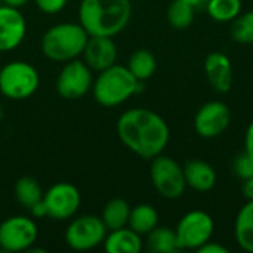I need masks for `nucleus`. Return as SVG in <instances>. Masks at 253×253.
<instances>
[{"instance_id": "1", "label": "nucleus", "mask_w": 253, "mask_h": 253, "mask_svg": "<svg viewBox=\"0 0 253 253\" xmlns=\"http://www.w3.org/2000/svg\"><path fill=\"white\" fill-rule=\"evenodd\" d=\"M116 129L122 144L145 160L162 154L170 139V129L166 120L148 108L125 111L119 117Z\"/></svg>"}, {"instance_id": "2", "label": "nucleus", "mask_w": 253, "mask_h": 253, "mask_svg": "<svg viewBox=\"0 0 253 253\" xmlns=\"http://www.w3.org/2000/svg\"><path fill=\"white\" fill-rule=\"evenodd\" d=\"M130 18V0H82L79 4V22L89 36L114 37L127 27Z\"/></svg>"}, {"instance_id": "3", "label": "nucleus", "mask_w": 253, "mask_h": 253, "mask_svg": "<svg viewBox=\"0 0 253 253\" xmlns=\"http://www.w3.org/2000/svg\"><path fill=\"white\" fill-rule=\"evenodd\" d=\"M142 82L129 71L126 65L114 64L98 73L93 79L92 92L95 101L107 108L119 107L141 90Z\"/></svg>"}, {"instance_id": "4", "label": "nucleus", "mask_w": 253, "mask_h": 253, "mask_svg": "<svg viewBox=\"0 0 253 253\" xmlns=\"http://www.w3.org/2000/svg\"><path fill=\"white\" fill-rule=\"evenodd\" d=\"M87 39L89 34L80 22H59L44 31L40 47L47 59L68 62L83 53Z\"/></svg>"}, {"instance_id": "5", "label": "nucleus", "mask_w": 253, "mask_h": 253, "mask_svg": "<svg viewBox=\"0 0 253 253\" xmlns=\"http://www.w3.org/2000/svg\"><path fill=\"white\" fill-rule=\"evenodd\" d=\"M40 84V76L27 61H10L0 70V93L12 101L33 96Z\"/></svg>"}, {"instance_id": "6", "label": "nucleus", "mask_w": 253, "mask_h": 253, "mask_svg": "<svg viewBox=\"0 0 253 253\" xmlns=\"http://www.w3.org/2000/svg\"><path fill=\"white\" fill-rule=\"evenodd\" d=\"M150 178L156 191L165 199L175 200L185 193L187 182L182 166L175 159L163 156V153L151 159Z\"/></svg>"}, {"instance_id": "7", "label": "nucleus", "mask_w": 253, "mask_h": 253, "mask_svg": "<svg viewBox=\"0 0 253 253\" xmlns=\"http://www.w3.org/2000/svg\"><path fill=\"white\" fill-rule=\"evenodd\" d=\"M107 227L101 216L86 213L74 218L64 234L67 246L77 252H86L99 248L107 237Z\"/></svg>"}, {"instance_id": "8", "label": "nucleus", "mask_w": 253, "mask_h": 253, "mask_svg": "<svg viewBox=\"0 0 253 253\" xmlns=\"http://www.w3.org/2000/svg\"><path fill=\"white\" fill-rule=\"evenodd\" d=\"M213 230L215 224L208 212L191 211L185 213L175 228L179 251H199L212 240Z\"/></svg>"}, {"instance_id": "9", "label": "nucleus", "mask_w": 253, "mask_h": 253, "mask_svg": "<svg viewBox=\"0 0 253 253\" xmlns=\"http://www.w3.org/2000/svg\"><path fill=\"white\" fill-rule=\"evenodd\" d=\"M39 237L34 218L15 215L0 224V249L4 252H28Z\"/></svg>"}, {"instance_id": "10", "label": "nucleus", "mask_w": 253, "mask_h": 253, "mask_svg": "<svg viewBox=\"0 0 253 253\" xmlns=\"http://www.w3.org/2000/svg\"><path fill=\"white\" fill-rule=\"evenodd\" d=\"M93 84V71L83 59H71L64 62L56 77V92L67 101L83 98Z\"/></svg>"}, {"instance_id": "11", "label": "nucleus", "mask_w": 253, "mask_h": 253, "mask_svg": "<svg viewBox=\"0 0 253 253\" xmlns=\"http://www.w3.org/2000/svg\"><path fill=\"white\" fill-rule=\"evenodd\" d=\"M43 203L46 206L47 218L53 221L71 219L82 205V194L71 182H56L43 193Z\"/></svg>"}, {"instance_id": "12", "label": "nucleus", "mask_w": 253, "mask_h": 253, "mask_svg": "<svg viewBox=\"0 0 253 253\" xmlns=\"http://www.w3.org/2000/svg\"><path fill=\"white\" fill-rule=\"evenodd\" d=\"M231 123V111L227 104L221 101H211L203 104L194 116L196 132L206 139L222 135Z\"/></svg>"}, {"instance_id": "13", "label": "nucleus", "mask_w": 253, "mask_h": 253, "mask_svg": "<svg viewBox=\"0 0 253 253\" xmlns=\"http://www.w3.org/2000/svg\"><path fill=\"white\" fill-rule=\"evenodd\" d=\"M27 21L19 9L0 6V52L16 49L25 39Z\"/></svg>"}, {"instance_id": "14", "label": "nucleus", "mask_w": 253, "mask_h": 253, "mask_svg": "<svg viewBox=\"0 0 253 253\" xmlns=\"http://www.w3.org/2000/svg\"><path fill=\"white\" fill-rule=\"evenodd\" d=\"M82 55L87 67L99 73L117 62V46L113 37L89 36Z\"/></svg>"}, {"instance_id": "15", "label": "nucleus", "mask_w": 253, "mask_h": 253, "mask_svg": "<svg viewBox=\"0 0 253 253\" xmlns=\"http://www.w3.org/2000/svg\"><path fill=\"white\" fill-rule=\"evenodd\" d=\"M205 73L211 86L219 92L225 93L233 84V65L230 58L222 52H212L205 59Z\"/></svg>"}, {"instance_id": "16", "label": "nucleus", "mask_w": 253, "mask_h": 253, "mask_svg": "<svg viewBox=\"0 0 253 253\" xmlns=\"http://www.w3.org/2000/svg\"><path fill=\"white\" fill-rule=\"evenodd\" d=\"M182 169H184L187 187H190L194 191L208 193L216 184V179H218L216 172L208 162L193 159V160L185 162Z\"/></svg>"}, {"instance_id": "17", "label": "nucleus", "mask_w": 253, "mask_h": 253, "mask_svg": "<svg viewBox=\"0 0 253 253\" xmlns=\"http://www.w3.org/2000/svg\"><path fill=\"white\" fill-rule=\"evenodd\" d=\"M102 246L108 253H139L144 248V243L142 236L129 227H123L108 231Z\"/></svg>"}, {"instance_id": "18", "label": "nucleus", "mask_w": 253, "mask_h": 253, "mask_svg": "<svg viewBox=\"0 0 253 253\" xmlns=\"http://www.w3.org/2000/svg\"><path fill=\"white\" fill-rule=\"evenodd\" d=\"M234 237L243 251L253 253V200H248L239 211L234 224Z\"/></svg>"}, {"instance_id": "19", "label": "nucleus", "mask_w": 253, "mask_h": 253, "mask_svg": "<svg viewBox=\"0 0 253 253\" xmlns=\"http://www.w3.org/2000/svg\"><path fill=\"white\" fill-rule=\"evenodd\" d=\"M130 215V206L125 199L114 197L108 200L101 212V219L105 224L107 230H119L123 227H127Z\"/></svg>"}, {"instance_id": "20", "label": "nucleus", "mask_w": 253, "mask_h": 253, "mask_svg": "<svg viewBox=\"0 0 253 253\" xmlns=\"http://www.w3.org/2000/svg\"><path fill=\"white\" fill-rule=\"evenodd\" d=\"M159 225V212L154 206L141 203L130 209L127 227L139 236H147L151 230Z\"/></svg>"}, {"instance_id": "21", "label": "nucleus", "mask_w": 253, "mask_h": 253, "mask_svg": "<svg viewBox=\"0 0 253 253\" xmlns=\"http://www.w3.org/2000/svg\"><path fill=\"white\" fill-rule=\"evenodd\" d=\"M126 67L136 77V80L144 83L156 73L157 59H156L154 53L150 52L148 49H138L129 56Z\"/></svg>"}, {"instance_id": "22", "label": "nucleus", "mask_w": 253, "mask_h": 253, "mask_svg": "<svg viewBox=\"0 0 253 253\" xmlns=\"http://www.w3.org/2000/svg\"><path fill=\"white\" fill-rule=\"evenodd\" d=\"M147 249L153 253H173L179 251L175 230L157 225L147 234Z\"/></svg>"}, {"instance_id": "23", "label": "nucleus", "mask_w": 253, "mask_h": 253, "mask_svg": "<svg viewBox=\"0 0 253 253\" xmlns=\"http://www.w3.org/2000/svg\"><path fill=\"white\" fill-rule=\"evenodd\" d=\"M13 191H15L16 202L25 209H30L31 206L43 200V193H44L39 181L33 176H21L15 182Z\"/></svg>"}, {"instance_id": "24", "label": "nucleus", "mask_w": 253, "mask_h": 253, "mask_svg": "<svg viewBox=\"0 0 253 253\" xmlns=\"http://www.w3.org/2000/svg\"><path fill=\"white\" fill-rule=\"evenodd\" d=\"M209 16L216 22H233L243 7L242 0H209L205 6Z\"/></svg>"}, {"instance_id": "25", "label": "nucleus", "mask_w": 253, "mask_h": 253, "mask_svg": "<svg viewBox=\"0 0 253 253\" xmlns=\"http://www.w3.org/2000/svg\"><path fill=\"white\" fill-rule=\"evenodd\" d=\"M194 15H196V9L182 1V0H173L169 7H168V22L176 28V30H185L188 28L193 21H194Z\"/></svg>"}, {"instance_id": "26", "label": "nucleus", "mask_w": 253, "mask_h": 253, "mask_svg": "<svg viewBox=\"0 0 253 253\" xmlns=\"http://www.w3.org/2000/svg\"><path fill=\"white\" fill-rule=\"evenodd\" d=\"M231 37L239 44H253V10L240 13L233 21Z\"/></svg>"}, {"instance_id": "27", "label": "nucleus", "mask_w": 253, "mask_h": 253, "mask_svg": "<svg viewBox=\"0 0 253 253\" xmlns=\"http://www.w3.org/2000/svg\"><path fill=\"white\" fill-rule=\"evenodd\" d=\"M233 172L234 175L245 181V179H249L253 176V157L249 156L246 151H242L239 153L234 160H233Z\"/></svg>"}, {"instance_id": "28", "label": "nucleus", "mask_w": 253, "mask_h": 253, "mask_svg": "<svg viewBox=\"0 0 253 253\" xmlns=\"http://www.w3.org/2000/svg\"><path fill=\"white\" fill-rule=\"evenodd\" d=\"M34 3L43 13L55 15V13H59L61 10H64L68 0H34Z\"/></svg>"}, {"instance_id": "29", "label": "nucleus", "mask_w": 253, "mask_h": 253, "mask_svg": "<svg viewBox=\"0 0 253 253\" xmlns=\"http://www.w3.org/2000/svg\"><path fill=\"white\" fill-rule=\"evenodd\" d=\"M197 252L200 253H228V249L225 248V246H222V245H219V243H215V242H212V240H209L206 245H203Z\"/></svg>"}, {"instance_id": "30", "label": "nucleus", "mask_w": 253, "mask_h": 253, "mask_svg": "<svg viewBox=\"0 0 253 253\" xmlns=\"http://www.w3.org/2000/svg\"><path fill=\"white\" fill-rule=\"evenodd\" d=\"M28 211H30V213H31V218H34V219L47 218V212H46V206H44L43 200H40L39 203H36L34 206H31Z\"/></svg>"}, {"instance_id": "31", "label": "nucleus", "mask_w": 253, "mask_h": 253, "mask_svg": "<svg viewBox=\"0 0 253 253\" xmlns=\"http://www.w3.org/2000/svg\"><path fill=\"white\" fill-rule=\"evenodd\" d=\"M245 151L253 157V122L246 129V135H245Z\"/></svg>"}, {"instance_id": "32", "label": "nucleus", "mask_w": 253, "mask_h": 253, "mask_svg": "<svg viewBox=\"0 0 253 253\" xmlns=\"http://www.w3.org/2000/svg\"><path fill=\"white\" fill-rule=\"evenodd\" d=\"M242 191H243V196L246 197V200H253V176L243 181Z\"/></svg>"}, {"instance_id": "33", "label": "nucleus", "mask_w": 253, "mask_h": 253, "mask_svg": "<svg viewBox=\"0 0 253 253\" xmlns=\"http://www.w3.org/2000/svg\"><path fill=\"white\" fill-rule=\"evenodd\" d=\"M28 1H30V0H3V4L10 6V7L21 9V7H24Z\"/></svg>"}, {"instance_id": "34", "label": "nucleus", "mask_w": 253, "mask_h": 253, "mask_svg": "<svg viewBox=\"0 0 253 253\" xmlns=\"http://www.w3.org/2000/svg\"><path fill=\"white\" fill-rule=\"evenodd\" d=\"M182 1H185V3H188V4H191L194 9H199V7H205V6L208 4V1H209V0H182Z\"/></svg>"}, {"instance_id": "35", "label": "nucleus", "mask_w": 253, "mask_h": 253, "mask_svg": "<svg viewBox=\"0 0 253 253\" xmlns=\"http://www.w3.org/2000/svg\"><path fill=\"white\" fill-rule=\"evenodd\" d=\"M1 4H3V0H0V6H1Z\"/></svg>"}]
</instances>
